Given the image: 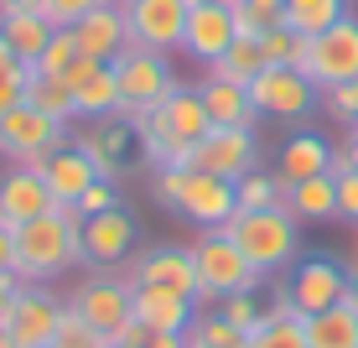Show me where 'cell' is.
<instances>
[{
	"mask_svg": "<svg viewBox=\"0 0 358 348\" xmlns=\"http://www.w3.org/2000/svg\"><path fill=\"white\" fill-rule=\"evenodd\" d=\"M83 265V218L73 208L31 218L16 229V276L27 286H47Z\"/></svg>",
	"mask_w": 358,
	"mask_h": 348,
	"instance_id": "6da1fadb",
	"label": "cell"
},
{
	"mask_svg": "<svg viewBox=\"0 0 358 348\" xmlns=\"http://www.w3.org/2000/svg\"><path fill=\"white\" fill-rule=\"evenodd\" d=\"M130 130H135V141H141L145 161L162 172V167H182L187 151L203 141L208 130H213V120H208V109H203V94L182 83L166 104H156L151 115L130 120Z\"/></svg>",
	"mask_w": 358,
	"mask_h": 348,
	"instance_id": "7a4b0ae2",
	"label": "cell"
},
{
	"mask_svg": "<svg viewBox=\"0 0 358 348\" xmlns=\"http://www.w3.org/2000/svg\"><path fill=\"white\" fill-rule=\"evenodd\" d=\"M151 193L162 197L171 214L192 218L197 229H224V223L239 214V193L224 177H208L197 167H162L151 177Z\"/></svg>",
	"mask_w": 358,
	"mask_h": 348,
	"instance_id": "3957f363",
	"label": "cell"
},
{
	"mask_svg": "<svg viewBox=\"0 0 358 348\" xmlns=\"http://www.w3.org/2000/svg\"><path fill=\"white\" fill-rule=\"evenodd\" d=\"M229 239L244 250L260 276H275V270L296 265V250H301V223H296L286 208H239L229 223Z\"/></svg>",
	"mask_w": 358,
	"mask_h": 348,
	"instance_id": "277c9868",
	"label": "cell"
},
{
	"mask_svg": "<svg viewBox=\"0 0 358 348\" xmlns=\"http://www.w3.org/2000/svg\"><path fill=\"white\" fill-rule=\"evenodd\" d=\"M192 265H197V302H224L234 291H260V270L244 260V250L229 239V229H203L192 239Z\"/></svg>",
	"mask_w": 358,
	"mask_h": 348,
	"instance_id": "5b68a950",
	"label": "cell"
},
{
	"mask_svg": "<svg viewBox=\"0 0 358 348\" xmlns=\"http://www.w3.org/2000/svg\"><path fill=\"white\" fill-rule=\"evenodd\" d=\"M115 83H120V120L151 115L156 104H166V99L182 89L171 57L166 53H145V47H130V53L115 63Z\"/></svg>",
	"mask_w": 358,
	"mask_h": 348,
	"instance_id": "8992f818",
	"label": "cell"
},
{
	"mask_svg": "<svg viewBox=\"0 0 358 348\" xmlns=\"http://www.w3.org/2000/svg\"><path fill=\"white\" fill-rule=\"evenodd\" d=\"M57 146H68V125L52 120V115H42V109H31L27 99L0 115V161L42 172V161L52 156Z\"/></svg>",
	"mask_w": 358,
	"mask_h": 348,
	"instance_id": "52a82bcc",
	"label": "cell"
},
{
	"mask_svg": "<svg viewBox=\"0 0 358 348\" xmlns=\"http://www.w3.org/2000/svg\"><path fill=\"white\" fill-rule=\"evenodd\" d=\"M68 312L83 317L104 343L120 338V328L135 322V281L120 270V276H89L78 291L68 296Z\"/></svg>",
	"mask_w": 358,
	"mask_h": 348,
	"instance_id": "ba28073f",
	"label": "cell"
},
{
	"mask_svg": "<svg viewBox=\"0 0 358 348\" xmlns=\"http://www.w3.org/2000/svg\"><path fill=\"white\" fill-rule=\"evenodd\" d=\"M63 317H68V302H63V296H52L47 286H21L0 328L10 333V343H16V348H52Z\"/></svg>",
	"mask_w": 358,
	"mask_h": 348,
	"instance_id": "9c48e42d",
	"label": "cell"
},
{
	"mask_svg": "<svg viewBox=\"0 0 358 348\" xmlns=\"http://www.w3.org/2000/svg\"><path fill=\"white\" fill-rule=\"evenodd\" d=\"M250 99H255V115H265V120H306L322 104V89L301 68H265L250 83Z\"/></svg>",
	"mask_w": 358,
	"mask_h": 348,
	"instance_id": "30bf717a",
	"label": "cell"
},
{
	"mask_svg": "<svg viewBox=\"0 0 358 348\" xmlns=\"http://www.w3.org/2000/svg\"><path fill=\"white\" fill-rule=\"evenodd\" d=\"M286 302L296 307V317H317L327 307L348 302V270L327 255H312V260H296L291 265V281H286Z\"/></svg>",
	"mask_w": 358,
	"mask_h": 348,
	"instance_id": "8fae6325",
	"label": "cell"
},
{
	"mask_svg": "<svg viewBox=\"0 0 358 348\" xmlns=\"http://www.w3.org/2000/svg\"><path fill=\"white\" fill-rule=\"evenodd\" d=\"M260 161V146H255V130H229V125H213L203 141L187 151L182 167H197L208 177H224V182H239L244 172H255Z\"/></svg>",
	"mask_w": 358,
	"mask_h": 348,
	"instance_id": "7c38bea8",
	"label": "cell"
},
{
	"mask_svg": "<svg viewBox=\"0 0 358 348\" xmlns=\"http://www.w3.org/2000/svg\"><path fill=\"white\" fill-rule=\"evenodd\" d=\"M187 11H192V0H125L130 47H145V53H177L182 32H187Z\"/></svg>",
	"mask_w": 358,
	"mask_h": 348,
	"instance_id": "4fadbf2b",
	"label": "cell"
},
{
	"mask_svg": "<svg viewBox=\"0 0 358 348\" xmlns=\"http://www.w3.org/2000/svg\"><path fill=\"white\" fill-rule=\"evenodd\" d=\"M306 78H312L317 89L358 78V16H343L338 27L312 36V47H306Z\"/></svg>",
	"mask_w": 358,
	"mask_h": 348,
	"instance_id": "5bb4252c",
	"label": "cell"
},
{
	"mask_svg": "<svg viewBox=\"0 0 358 348\" xmlns=\"http://www.w3.org/2000/svg\"><path fill=\"white\" fill-rule=\"evenodd\" d=\"M125 276L135 286H156V291H177L197 302V265H192V244H151V250L125 260Z\"/></svg>",
	"mask_w": 358,
	"mask_h": 348,
	"instance_id": "9a60e30c",
	"label": "cell"
},
{
	"mask_svg": "<svg viewBox=\"0 0 358 348\" xmlns=\"http://www.w3.org/2000/svg\"><path fill=\"white\" fill-rule=\"evenodd\" d=\"M135 218L125 203L104 208V214H89L83 218V260L89 265H125L135 255Z\"/></svg>",
	"mask_w": 358,
	"mask_h": 348,
	"instance_id": "2e32d148",
	"label": "cell"
},
{
	"mask_svg": "<svg viewBox=\"0 0 358 348\" xmlns=\"http://www.w3.org/2000/svg\"><path fill=\"white\" fill-rule=\"evenodd\" d=\"M234 42H239V32H234V11H229V6H218V0H203V6H192V11H187L182 53H187L192 63L213 68Z\"/></svg>",
	"mask_w": 358,
	"mask_h": 348,
	"instance_id": "e0dca14e",
	"label": "cell"
},
{
	"mask_svg": "<svg viewBox=\"0 0 358 348\" xmlns=\"http://www.w3.org/2000/svg\"><path fill=\"white\" fill-rule=\"evenodd\" d=\"M73 36H78L83 57H94V63H120V57L130 53V21H125V6H120V0H104V6H94L89 16L73 21Z\"/></svg>",
	"mask_w": 358,
	"mask_h": 348,
	"instance_id": "ac0fdd59",
	"label": "cell"
},
{
	"mask_svg": "<svg viewBox=\"0 0 358 348\" xmlns=\"http://www.w3.org/2000/svg\"><path fill=\"white\" fill-rule=\"evenodd\" d=\"M52 208L57 203H52V193H47L42 172H31V167H6L0 172V223H6V229H21V223L52 214Z\"/></svg>",
	"mask_w": 358,
	"mask_h": 348,
	"instance_id": "d6986e66",
	"label": "cell"
},
{
	"mask_svg": "<svg viewBox=\"0 0 358 348\" xmlns=\"http://www.w3.org/2000/svg\"><path fill=\"white\" fill-rule=\"evenodd\" d=\"M68 89H73V120H109V115H120L115 63H94V57H83V63L68 73Z\"/></svg>",
	"mask_w": 358,
	"mask_h": 348,
	"instance_id": "ffe728a7",
	"label": "cell"
},
{
	"mask_svg": "<svg viewBox=\"0 0 358 348\" xmlns=\"http://www.w3.org/2000/svg\"><path fill=\"white\" fill-rule=\"evenodd\" d=\"M42 182H47V193H52L57 208H73V203H78V197L99 182V167L68 141V146H57V151L42 161Z\"/></svg>",
	"mask_w": 358,
	"mask_h": 348,
	"instance_id": "44dd1931",
	"label": "cell"
},
{
	"mask_svg": "<svg viewBox=\"0 0 358 348\" xmlns=\"http://www.w3.org/2000/svg\"><path fill=\"white\" fill-rule=\"evenodd\" d=\"M130 120H120V115H109V120H89V125L78 130V151L99 167V177L104 182H115L120 177V161H125V151H130Z\"/></svg>",
	"mask_w": 358,
	"mask_h": 348,
	"instance_id": "7402d4cb",
	"label": "cell"
},
{
	"mask_svg": "<svg viewBox=\"0 0 358 348\" xmlns=\"http://www.w3.org/2000/svg\"><path fill=\"white\" fill-rule=\"evenodd\" d=\"M197 94H203V109L213 125H229V130H255V99H250V83H229V78H213L208 73L203 83H197Z\"/></svg>",
	"mask_w": 358,
	"mask_h": 348,
	"instance_id": "603a6c76",
	"label": "cell"
},
{
	"mask_svg": "<svg viewBox=\"0 0 358 348\" xmlns=\"http://www.w3.org/2000/svg\"><path fill=\"white\" fill-rule=\"evenodd\" d=\"M192 317H197L192 296L156 291V286H135V322H141L145 333H187Z\"/></svg>",
	"mask_w": 358,
	"mask_h": 348,
	"instance_id": "cb8c5ba5",
	"label": "cell"
},
{
	"mask_svg": "<svg viewBox=\"0 0 358 348\" xmlns=\"http://www.w3.org/2000/svg\"><path fill=\"white\" fill-rule=\"evenodd\" d=\"M327 161H332V146L317 130H301V135H291V141L280 146V172L275 177L286 182V188H296V182H306V177H322Z\"/></svg>",
	"mask_w": 358,
	"mask_h": 348,
	"instance_id": "d4e9b609",
	"label": "cell"
},
{
	"mask_svg": "<svg viewBox=\"0 0 358 348\" xmlns=\"http://www.w3.org/2000/svg\"><path fill=\"white\" fill-rule=\"evenodd\" d=\"M250 348H306V317H296L286 291L265 302V322L250 333Z\"/></svg>",
	"mask_w": 358,
	"mask_h": 348,
	"instance_id": "484cf974",
	"label": "cell"
},
{
	"mask_svg": "<svg viewBox=\"0 0 358 348\" xmlns=\"http://www.w3.org/2000/svg\"><path fill=\"white\" fill-rule=\"evenodd\" d=\"M52 21L42 16V11H10V16H0V36L10 42V53H16V63H36L42 57V47L52 42Z\"/></svg>",
	"mask_w": 358,
	"mask_h": 348,
	"instance_id": "4316f807",
	"label": "cell"
},
{
	"mask_svg": "<svg viewBox=\"0 0 358 348\" xmlns=\"http://www.w3.org/2000/svg\"><path fill=\"white\" fill-rule=\"evenodd\" d=\"M286 214L296 223H322V218H338V177H306L286 188Z\"/></svg>",
	"mask_w": 358,
	"mask_h": 348,
	"instance_id": "83f0119b",
	"label": "cell"
},
{
	"mask_svg": "<svg viewBox=\"0 0 358 348\" xmlns=\"http://www.w3.org/2000/svg\"><path fill=\"white\" fill-rule=\"evenodd\" d=\"M306 348H358V312L348 302L306 317Z\"/></svg>",
	"mask_w": 358,
	"mask_h": 348,
	"instance_id": "f1b7e54d",
	"label": "cell"
},
{
	"mask_svg": "<svg viewBox=\"0 0 358 348\" xmlns=\"http://www.w3.org/2000/svg\"><path fill=\"white\" fill-rule=\"evenodd\" d=\"M343 16H348V0H286L280 6V27H291L301 36H322Z\"/></svg>",
	"mask_w": 358,
	"mask_h": 348,
	"instance_id": "f546056e",
	"label": "cell"
},
{
	"mask_svg": "<svg viewBox=\"0 0 358 348\" xmlns=\"http://www.w3.org/2000/svg\"><path fill=\"white\" fill-rule=\"evenodd\" d=\"M265 68L270 63H265V53H260V36H239V42H234L208 73H213V78H229V83H255Z\"/></svg>",
	"mask_w": 358,
	"mask_h": 348,
	"instance_id": "4dcf8cb0",
	"label": "cell"
},
{
	"mask_svg": "<svg viewBox=\"0 0 358 348\" xmlns=\"http://www.w3.org/2000/svg\"><path fill=\"white\" fill-rule=\"evenodd\" d=\"M182 338L187 348H250V333H239L224 312H197Z\"/></svg>",
	"mask_w": 358,
	"mask_h": 348,
	"instance_id": "1f68e13d",
	"label": "cell"
},
{
	"mask_svg": "<svg viewBox=\"0 0 358 348\" xmlns=\"http://www.w3.org/2000/svg\"><path fill=\"white\" fill-rule=\"evenodd\" d=\"M78 63H83V47H78V36H73V27H57L52 42L42 47V57L31 63V73H42V78H68Z\"/></svg>",
	"mask_w": 358,
	"mask_h": 348,
	"instance_id": "d6a6232c",
	"label": "cell"
},
{
	"mask_svg": "<svg viewBox=\"0 0 358 348\" xmlns=\"http://www.w3.org/2000/svg\"><path fill=\"white\" fill-rule=\"evenodd\" d=\"M306 47H312V36H301L291 27H270L260 36V53H265L270 68H301L306 73Z\"/></svg>",
	"mask_w": 358,
	"mask_h": 348,
	"instance_id": "836d02e7",
	"label": "cell"
},
{
	"mask_svg": "<svg viewBox=\"0 0 358 348\" xmlns=\"http://www.w3.org/2000/svg\"><path fill=\"white\" fill-rule=\"evenodd\" d=\"M27 104L68 125V120H73V89H68V78H42V73H31V83H27Z\"/></svg>",
	"mask_w": 358,
	"mask_h": 348,
	"instance_id": "e575fe53",
	"label": "cell"
},
{
	"mask_svg": "<svg viewBox=\"0 0 358 348\" xmlns=\"http://www.w3.org/2000/svg\"><path fill=\"white\" fill-rule=\"evenodd\" d=\"M234 193H239V208H286V182L275 177V172H244L239 182H234Z\"/></svg>",
	"mask_w": 358,
	"mask_h": 348,
	"instance_id": "d590c367",
	"label": "cell"
},
{
	"mask_svg": "<svg viewBox=\"0 0 358 348\" xmlns=\"http://www.w3.org/2000/svg\"><path fill=\"white\" fill-rule=\"evenodd\" d=\"M218 312H224L239 333H255L265 322V302H260V291H234V296L218 302Z\"/></svg>",
	"mask_w": 358,
	"mask_h": 348,
	"instance_id": "8d00e7d4",
	"label": "cell"
},
{
	"mask_svg": "<svg viewBox=\"0 0 358 348\" xmlns=\"http://www.w3.org/2000/svg\"><path fill=\"white\" fill-rule=\"evenodd\" d=\"M234 32L239 36H265L270 27H280V11H265V6H255V0H234Z\"/></svg>",
	"mask_w": 358,
	"mask_h": 348,
	"instance_id": "74e56055",
	"label": "cell"
},
{
	"mask_svg": "<svg viewBox=\"0 0 358 348\" xmlns=\"http://www.w3.org/2000/svg\"><path fill=\"white\" fill-rule=\"evenodd\" d=\"M322 109L338 125H353L358 120V78L353 83H332V89H322Z\"/></svg>",
	"mask_w": 358,
	"mask_h": 348,
	"instance_id": "f35d334b",
	"label": "cell"
},
{
	"mask_svg": "<svg viewBox=\"0 0 358 348\" xmlns=\"http://www.w3.org/2000/svg\"><path fill=\"white\" fill-rule=\"evenodd\" d=\"M52 348H109L104 338H99V333L89 328V322L83 317H63V328H57V338H52Z\"/></svg>",
	"mask_w": 358,
	"mask_h": 348,
	"instance_id": "ab89813d",
	"label": "cell"
},
{
	"mask_svg": "<svg viewBox=\"0 0 358 348\" xmlns=\"http://www.w3.org/2000/svg\"><path fill=\"white\" fill-rule=\"evenodd\" d=\"M27 83H31V68H27V63H16V68L0 73V115H6V109H16L21 99H27Z\"/></svg>",
	"mask_w": 358,
	"mask_h": 348,
	"instance_id": "60d3db41",
	"label": "cell"
},
{
	"mask_svg": "<svg viewBox=\"0 0 358 348\" xmlns=\"http://www.w3.org/2000/svg\"><path fill=\"white\" fill-rule=\"evenodd\" d=\"M115 203H120V197H115V182H104V177H99L94 188L83 193L78 203H73V214H78V218H89V214H104V208H115Z\"/></svg>",
	"mask_w": 358,
	"mask_h": 348,
	"instance_id": "b9f144b4",
	"label": "cell"
},
{
	"mask_svg": "<svg viewBox=\"0 0 358 348\" xmlns=\"http://www.w3.org/2000/svg\"><path fill=\"white\" fill-rule=\"evenodd\" d=\"M94 6H104V0H47V21H52V27H73V21L89 16Z\"/></svg>",
	"mask_w": 358,
	"mask_h": 348,
	"instance_id": "7bdbcfd3",
	"label": "cell"
},
{
	"mask_svg": "<svg viewBox=\"0 0 358 348\" xmlns=\"http://www.w3.org/2000/svg\"><path fill=\"white\" fill-rule=\"evenodd\" d=\"M338 218L358 223V172H343L338 177Z\"/></svg>",
	"mask_w": 358,
	"mask_h": 348,
	"instance_id": "ee69618b",
	"label": "cell"
},
{
	"mask_svg": "<svg viewBox=\"0 0 358 348\" xmlns=\"http://www.w3.org/2000/svg\"><path fill=\"white\" fill-rule=\"evenodd\" d=\"M21 286H27V281H21L16 270H0V322H6V312H10V302H16Z\"/></svg>",
	"mask_w": 358,
	"mask_h": 348,
	"instance_id": "f6af8a7d",
	"label": "cell"
},
{
	"mask_svg": "<svg viewBox=\"0 0 358 348\" xmlns=\"http://www.w3.org/2000/svg\"><path fill=\"white\" fill-rule=\"evenodd\" d=\"M0 270H16V229L0 223Z\"/></svg>",
	"mask_w": 358,
	"mask_h": 348,
	"instance_id": "bcb514c9",
	"label": "cell"
},
{
	"mask_svg": "<svg viewBox=\"0 0 358 348\" xmlns=\"http://www.w3.org/2000/svg\"><path fill=\"white\" fill-rule=\"evenodd\" d=\"M145 348H187L182 333H145Z\"/></svg>",
	"mask_w": 358,
	"mask_h": 348,
	"instance_id": "7dc6e473",
	"label": "cell"
},
{
	"mask_svg": "<svg viewBox=\"0 0 358 348\" xmlns=\"http://www.w3.org/2000/svg\"><path fill=\"white\" fill-rule=\"evenodd\" d=\"M10 11H42L47 16V0H0V16H10Z\"/></svg>",
	"mask_w": 358,
	"mask_h": 348,
	"instance_id": "c3c4849f",
	"label": "cell"
},
{
	"mask_svg": "<svg viewBox=\"0 0 358 348\" xmlns=\"http://www.w3.org/2000/svg\"><path fill=\"white\" fill-rule=\"evenodd\" d=\"M343 151H348V167L358 172V130H348V141H343Z\"/></svg>",
	"mask_w": 358,
	"mask_h": 348,
	"instance_id": "681fc988",
	"label": "cell"
},
{
	"mask_svg": "<svg viewBox=\"0 0 358 348\" xmlns=\"http://www.w3.org/2000/svg\"><path fill=\"white\" fill-rule=\"evenodd\" d=\"M348 307L358 312V260H353V270H348Z\"/></svg>",
	"mask_w": 358,
	"mask_h": 348,
	"instance_id": "f907efd6",
	"label": "cell"
},
{
	"mask_svg": "<svg viewBox=\"0 0 358 348\" xmlns=\"http://www.w3.org/2000/svg\"><path fill=\"white\" fill-rule=\"evenodd\" d=\"M6 68H16V53H10V42L0 36V73H6Z\"/></svg>",
	"mask_w": 358,
	"mask_h": 348,
	"instance_id": "816d5d0a",
	"label": "cell"
},
{
	"mask_svg": "<svg viewBox=\"0 0 358 348\" xmlns=\"http://www.w3.org/2000/svg\"><path fill=\"white\" fill-rule=\"evenodd\" d=\"M255 6H265V11H280V6H286V0H255Z\"/></svg>",
	"mask_w": 358,
	"mask_h": 348,
	"instance_id": "f5cc1de1",
	"label": "cell"
},
{
	"mask_svg": "<svg viewBox=\"0 0 358 348\" xmlns=\"http://www.w3.org/2000/svg\"><path fill=\"white\" fill-rule=\"evenodd\" d=\"M0 348H16V343H10V333H6V328H0Z\"/></svg>",
	"mask_w": 358,
	"mask_h": 348,
	"instance_id": "db71d44e",
	"label": "cell"
},
{
	"mask_svg": "<svg viewBox=\"0 0 358 348\" xmlns=\"http://www.w3.org/2000/svg\"><path fill=\"white\" fill-rule=\"evenodd\" d=\"M109 348H145V343H109Z\"/></svg>",
	"mask_w": 358,
	"mask_h": 348,
	"instance_id": "11a10c76",
	"label": "cell"
},
{
	"mask_svg": "<svg viewBox=\"0 0 358 348\" xmlns=\"http://www.w3.org/2000/svg\"><path fill=\"white\" fill-rule=\"evenodd\" d=\"M192 6H203V0H192ZM218 6H234V0H218Z\"/></svg>",
	"mask_w": 358,
	"mask_h": 348,
	"instance_id": "9f6ffc18",
	"label": "cell"
},
{
	"mask_svg": "<svg viewBox=\"0 0 358 348\" xmlns=\"http://www.w3.org/2000/svg\"><path fill=\"white\" fill-rule=\"evenodd\" d=\"M348 130H358V120H353V125H348Z\"/></svg>",
	"mask_w": 358,
	"mask_h": 348,
	"instance_id": "6f0895ef",
	"label": "cell"
},
{
	"mask_svg": "<svg viewBox=\"0 0 358 348\" xmlns=\"http://www.w3.org/2000/svg\"><path fill=\"white\" fill-rule=\"evenodd\" d=\"M120 6H125V0H120Z\"/></svg>",
	"mask_w": 358,
	"mask_h": 348,
	"instance_id": "680465c9",
	"label": "cell"
}]
</instances>
